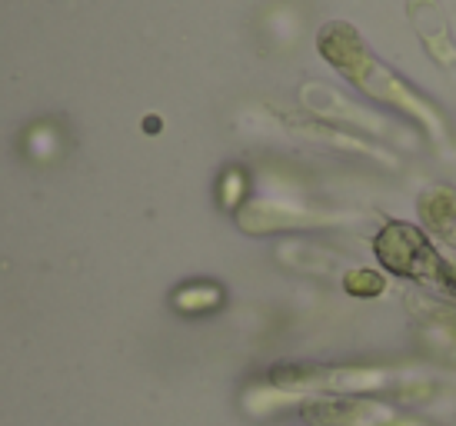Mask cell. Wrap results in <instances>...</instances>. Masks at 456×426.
Segmentation results:
<instances>
[{
    "mask_svg": "<svg viewBox=\"0 0 456 426\" xmlns=\"http://www.w3.org/2000/svg\"><path fill=\"white\" fill-rule=\"evenodd\" d=\"M377 253L383 257V264L406 274L423 283H436V287L456 297V266L446 264L440 253L430 247V240L419 233L417 226L406 224H390L383 230V237L377 240Z\"/></svg>",
    "mask_w": 456,
    "mask_h": 426,
    "instance_id": "cell-1",
    "label": "cell"
}]
</instances>
